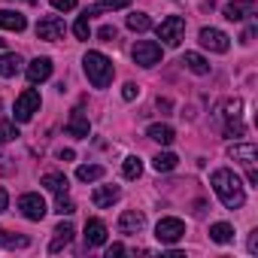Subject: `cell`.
Segmentation results:
<instances>
[{"mask_svg": "<svg viewBox=\"0 0 258 258\" xmlns=\"http://www.w3.org/2000/svg\"><path fill=\"white\" fill-rule=\"evenodd\" d=\"M16 137H19V127L13 121H0V146L10 143V140H16Z\"/></svg>", "mask_w": 258, "mask_h": 258, "instance_id": "obj_30", "label": "cell"}, {"mask_svg": "<svg viewBox=\"0 0 258 258\" xmlns=\"http://www.w3.org/2000/svg\"><path fill=\"white\" fill-rule=\"evenodd\" d=\"M249 252H258V231L249 234Z\"/></svg>", "mask_w": 258, "mask_h": 258, "instance_id": "obj_39", "label": "cell"}, {"mask_svg": "<svg viewBox=\"0 0 258 258\" xmlns=\"http://www.w3.org/2000/svg\"><path fill=\"white\" fill-rule=\"evenodd\" d=\"M88 13H82L79 19H76V25H73V34H76V40H88V34H91V25H88Z\"/></svg>", "mask_w": 258, "mask_h": 258, "instance_id": "obj_29", "label": "cell"}, {"mask_svg": "<svg viewBox=\"0 0 258 258\" xmlns=\"http://www.w3.org/2000/svg\"><path fill=\"white\" fill-rule=\"evenodd\" d=\"M73 158H76V152H73V149H64V152H61V161H73Z\"/></svg>", "mask_w": 258, "mask_h": 258, "instance_id": "obj_41", "label": "cell"}, {"mask_svg": "<svg viewBox=\"0 0 258 258\" xmlns=\"http://www.w3.org/2000/svg\"><path fill=\"white\" fill-rule=\"evenodd\" d=\"M228 155H231L234 161H243L246 167L258 161V149H255L252 143H234V146H228Z\"/></svg>", "mask_w": 258, "mask_h": 258, "instance_id": "obj_16", "label": "cell"}, {"mask_svg": "<svg viewBox=\"0 0 258 258\" xmlns=\"http://www.w3.org/2000/svg\"><path fill=\"white\" fill-rule=\"evenodd\" d=\"M143 225H146V219H143V213H137V210H124L121 216H118V231L121 234H140L143 231Z\"/></svg>", "mask_w": 258, "mask_h": 258, "instance_id": "obj_11", "label": "cell"}, {"mask_svg": "<svg viewBox=\"0 0 258 258\" xmlns=\"http://www.w3.org/2000/svg\"><path fill=\"white\" fill-rule=\"evenodd\" d=\"M210 237H213L216 243H231V240H234V228H231L228 222H216V225L210 228Z\"/></svg>", "mask_w": 258, "mask_h": 258, "instance_id": "obj_26", "label": "cell"}, {"mask_svg": "<svg viewBox=\"0 0 258 258\" xmlns=\"http://www.w3.org/2000/svg\"><path fill=\"white\" fill-rule=\"evenodd\" d=\"M137 94H140V88H137L134 82H124V88H121V97H124V100H134Z\"/></svg>", "mask_w": 258, "mask_h": 258, "instance_id": "obj_34", "label": "cell"}, {"mask_svg": "<svg viewBox=\"0 0 258 258\" xmlns=\"http://www.w3.org/2000/svg\"><path fill=\"white\" fill-rule=\"evenodd\" d=\"M7 207H10V195H7V188H4V185H0V213H4Z\"/></svg>", "mask_w": 258, "mask_h": 258, "instance_id": "obj_38", "label": "cell"}, {"mask_svg": "<svg viewBox=\"0 0 258 258\" xmlns=\"http://www.w3.org/2000/svg\"><path fill=\"white\" fill-rule=\"evenodd\" d=\"M140 173H143V161L137 155H127L124 164H121V176L124 179H140Z\"/></svg>", "mask_w": 258, "mask_h": 258, "instance_id": "obj_24", "label": "cell"}, {"mask_svg": "<svg viewBox=\"0 0 258 258\" xmlns=\"http://www.w3.org/2000/svg\"><path fill=\"white\" fill-rule=\"evenodd\" d=\"M240 115H243V100H240V97H231V100H225V103H222V118L228 121V134L243 137L246 127H243Z\"/></svg>", "mask_w": 258, "mask_h": 258, "instance_id": "obj_5", "label": "cell"}, {"mask_svg": "<svg viewBox=\"0 0 258 258\" xmlns=\"http://www.w3.org/2000/svg\"><path fill=\"white\" fill-rule=\"evenodd\" d=\"M82 67H85V76H88V82L94 85V88H106L109 82H112V61L103 55V52H88L85 58H82Z\"/></svg>", "mask_w": 258, "mask_h": 258, "instance_id": "obj_2", "label": "cell"}, {"mask_svg": "<svg viewBox=\"0 0 258 258\" xmlns=\"http://www.w3.org/2000/svg\"><path fill=\"white\" fill-rule=\"evenodd\" d=\"M198 37H201V46L210 49V52H219V55H222V52L231 49V37H228L225 31H219V28H204Z\"/></svg>", "mask_w": 258, "mask_h": 258, "instance_id": "obj_10", "label": "cell"}, {"mask_svg": "<svg viewBox=\"0 0 258 258\" xmlns=\"http://www.w3.org/2000/svg\"><path fill=\"white\" fill-rule=\"evenodd\" d=\"M49 76H52V61H49V58H34V61L28 64V82H31V85L46 82Z\"/></svg>", "mask_w": 258, "mask_h": 258, "instance_id": "obj_15", "label": "cell"}, {"mask_svg": "<svg viewBox=\"0 0 258 258\" xmlns=\"http://www.w3.org/2000/svg\"><path fill=\"white\" fill-rule=\"evenodd\" d=\"M210 182H213V191L219 195V201H222L228 210H240V207L246 204L243 182H240V176H237L234 170H228V167H222V170H213Z\"/></svg>", "mask_w": 258, "mask_h": 258, "instance_id": "obj_1", "label": "cell"}, {"mask_svg": "<svg viewBox=\"0 0 258 258\" xmlns=\"http://www.w3.org/2000/svg\"><path fill=\"white\" fill-rule=\"evenodd\" d=\"M131 7V0H97V10H124Z\"/></svg>", "mask_w": 258, "mask_h": 258, "instance_id": "obj_33", "label": "cell"}, {"mask_svg": "<svg viewBox=\"0 0 258 258\" xmlns=\"http://www.w3.org/2000/svg\"><path fill=\"white\" fill-rule=\"evenodd\" d=\"M52 7L61 13H70V10H76V0H52Z\"/></svg>", "mask_w": 258, "mask_h": 258, "instance_id": "obj_35", "label": "cell"}, {"mask_svg": "<svg viewBox=\"0 0 258 258\" xmlns=\"http://www.w3.org/2000/svg\"><path fill=\"white\" fill-rule=\"evenodd\" d=\"M182 64H185L191 73H198V76H207V73H210V61H207L204 55H198V52H185V55H182Z\"/></svg>", "mask_w": 258, "mask_h": 258, "instance_id": "obj_21", "label": "cell"}, {"mask_svg": "<svg viewBox=\"0 0 258 258\" xmlns=\"http://www.w3.org/2000/svg\"><path fill=\"white\" fill-rule=\"evenodd\" d=\"M64 31H67V25H64V19H61V16H43V19L37 22V37H40V40H46V43L61 40V37H64Z\"/></svg>", "mask_w": 258, "mask_h": 258, "instance_id": "obj_7", "label": "cell"}, {"mask_svg": "<svg viewBox=\"0 0 258 258\" xmlns=\"http://www.w3.org/2000/svg\"><path fill=\"white\" fill-rule=\"evenodd\" d=\"M158 40L164 46H179L185 40V19L179 16H167L161 25H158Z\"/></svg>", "mask_w": 258, "mask_h": 258, "instance_id": "obj_4", "label": "cell"}, {"mask_svg": "<svg viewBox=\"0 0 258 258\" xmlns=\"http://www.w3.org/2000/svg\"><path fill=\"white\" fill-rule=\"evenodd\" d=\"M100 176H103V167L100 164H82L76 170V179H82V182H97Z\"/></svg>", "mask_w": 258, "mask_h": 258, "instance_id": "obj_27", "label": "cell"}, {"mask_svg": "<svg viewBox=\"0 0 258 258\" xmlns=\"http://www.w3.org/2000/svg\"><path fill=\"white\" fill-rule=\"evenodd\" d=\"M31 240L25 237V234H4V246L7 249H25Z\"/></svg>", "mask_w": 258, "mask_h": 258, "instance_id": "obj_32", "label": "cell"}, {"mask_svg": "<svg viewBox=\"0 0 258 258\" xmlns=\"http://www.w3.org/2000/svg\"><path fill=\"white\" fill-rule=\"evenodd\" d=\"M252 37H255V28H246V31H243V37H240V40H243V43H252Z\"/></svg>", "mask_w": 258, "mask_h": 258, "instance_id": "obj_40", "label": "cell"}, {"mask_svg": "<svg viewBox=\"0 0 258 258\" xmlns=\"http://www.w3.org/2000/svg\"><path fill=\"white\" fill-rule=\"evenodd\" d=\"M97 37H100V40H115V28H109V25H106V28H100V31H97Z\"/></svg>", "mask_w": 258, "mask_h": 258, "instance_id": "obj_36", "label": "cell"}, {"mask_svg": "<svg viewBox=\"0 0 258 258\" xmlns=\"http://www.w3.org/2000/svg\"><path fill=\"white\" fill-rule=\"evenodd\" d=\"M40 106H43V100H40V91H37V88H25V91L16 97L13 118H16L19 124H25V121H31V118L40 112Z\"/></svg>", "mask_w": 258, "mask_h": 258, "instance_id": "obj_3", "label": "cell"}, {"mask_svg": "<svg viewBox=\"0 0 258 258\" xmlns=\"http://www.w3.org/2000/svg\"><path fill=\"white\" fill-rule=\"evenodd\" d=\"M149 140H155V143H161V146H170L173 140H176V131L170 124H149Z\"/></svg>", "mask_w": 258, "mask_h": 258, "instance_id": "obj_19", "label": "cell"}, {"mask_svg": "<svg viewBox=\"0 0 258 258\" xmlns=\"http://www.w3.org/2000/svg\"><path fill=\"white\" fill-rule=\"evenodd\" d=\"M88 131H91L88 115H85L82 109H73V112H70V118H67V134H70V137H76V140H85V137H88Z\"/></svg>", "mask_w": 258, "mask_h": 258, "instance_id": "obj_12", "label": "cell"}, {"mask_svg": "<svg viewBox=\"0 0 258 258\" xmlns=\"http://www.w3.org/2000/svg\"><path fill=\"white\" fill-rule=\"evenodd\" d=\"M106 243V225L100 219H88L85 222V246L94 249V246H103Z\"/></svg>", "mask_w": 258, "mask_h": 258, "instance_id": "obj_14", "label": "cell"}, {"mask_svg": "<svg viewBox=\"0 0 258 258\" xmlns=\"http://www.w3.org/2000/svg\"><path fill=\"white\" fill-rule=\"evenodd\" d=\"M40 185H46L49 191H55V195H67V176L64 173H46L43 179H40Z\"/></svg>", "mask_w": 258, "mask_h": 258, "instance_id": "obj_22", "label": "cell"}, {"mask_svg": "<svg viewBox=\"0 0 258 258\" xmlns=\"http://www.w3.org/2000/svg\"><path fill=\"white\" fill-rule=\"evenodd\" d=\"M19 210H22V216L25 219H31V222H40L49 210H46V201L37 195V191H28V195H22L19 198Z\"/></svg>", "mask_w": 258, "mask_h": 258, "instance_id": "obj_9", "label": "cell"}, {"mask_svg": "<svg viewBox=\"0 0 258 258\" xmlns=\"http://www.w3.org/2000/svg\"><path fill=\"white\" fill-rule=\"evenodd\" d=\"M246 13H255L252 0H249V4H228L225 7V19L228 22H240V19H246Z\"/></svg>", "mask_w": 258, "mask_h": 258, "instance_id": "obj_23", "label": "cell"}, {"mask_svg": "<svg viewBox=\"0 0 258 258\" xmlns=\"http://www.w3.org/2000/svg\"><path fill=\"white\" fill-rule=\"evenodd\" d=\"M176 161H179V158H176L173 152H158V155L152 158V167H155L158 173H167V170H173V167H176Z\"/></svg>", "mask_w": 258, "mask_h": 258, "instance_id": "obj_25", "label": "cell"}, {"mask_svg": "<svg viewBox=\"0 0 258 258\" xmlns=\"http://www.w3.org/2000/svg\"><path fill=\"white\" fill-rule=\"evenodd\" d=\"M118 198H121V188H118V185H97V188L91 191V204H94V207H100V210L112 207Z\"/></svg>", "mask_w": 258, "mask_h": 258, "instance_id": "obj_13", "label": "cell"}, {"mask_svg": "<svg viewBox=\"0 0 258 258\" xmlns=\"http://www.w3.org/2000/svg\"><path fill=\"white\" fill-rule=\"evenodd\" d=\"M127 28L137 31V34H143V31L152 28V19H149L146 13H134V16H127Z\"/></svg>", "mask_w": 258, "mask_h": 258, "instance_id": "obj_28", "label": "cell"}, {"mask_svg": "<svg viewBox=\"0 0 258 258\" xmlns=\"http://www.w3.org/2000/svg\"><path fill=\"white\" fill-rule=\"evenodd\" d=\"M28 4H40V0H28Z\"/></svg>", "mask_w": 258, "mask_h": 258, "instance_id": "obj_42", "label": "cell"}, {"mask_svg": "<svg viewBox=\"0 0 258 258\" xmlns=\"http://www.w3.org/2000/svg\"><path fill=\"white\" fill-rule=\"evenodd\" d=\"M155 237L161 240V243H179L182 237H185V222L182 219H161L158 225H155Z\"/></svg>", "mask_w": 258, "mask_h": 258, "instance_id": "obj_8", "label": "cell"}, {"mask_svg": "<svg viewBox=\"0 0 258 258\" xmlns=\"http://www.w3.org/2000/svg\"><path fill=\"white\" fill-rule=\"evenodd\" d=\"M0 28L4 31H25L28 28V19L22 16V13H16V10H0Z\"/></svg>", "mask_w": 258, "mask_h": 258, "instance_id": "obj_17", "label": "cell"}, {"mask_svg": "<svg viewBox=\"0 0 258 258\" xmlns=\"http://www.w3.org/2000/svg\"><path fill=\"white\" fill-rule=\"evenodd\" d=\"M73 234H76V231H73V225H70V222H61V225L55 228V240L49 243V252H61V249L73 240Z\"/></svg>", "mask_w": 258, "mask_h": 258, "instance_id": "obj_18", "label": "cell"}, {"mask_svg": "<svg viewBox=\"0 0 258 258\" xmlns=\"http://www.w3.org/2000/svg\"><path fill=\"white\" fill-rule=\"evenodd\" d=\"M131 55H134V64H140V67H155V64L161 61V43H155V40H140Z\"/></svg>", "mask_w": 258, "mask_h": 258, "instance_id": "obj_6", "label": "cell"}, {"mask_svg": "<svg viewBox=\"0 0 258 258\" xmlns=\"http://www.w3.org/2000/svg\"><path fill=\"white\" fill-rule=\"evenodd\" d=\"M112 255H124V246H121V243H112V246L106 249V258H112Z\"/></svg>", "mask_w": 258, "mask_h": 258, "instance_id": "obj_37", "label": "cell"}, {"mask_svg": "<svg viewBox=\"0 0 258 258\" xmlns=\"http://www.w3.org/2000/svg\"><path fill=\"white\" fill-rule=\"evenodd\" d=\"M55 213H58V216H70V213H76V204H73L67 195H58V201H55Z\"/></svg>", "mask_w": 258, "mask_h": 258, "instance_id": "obj_31", "label": "cell"}, {"mask_svg": "<svg viewBox=\"0 0 258 258\" xmlns=\"http://www.w3.org/2000/svg\"><path fill=\"white\" fill-rule=\"evenodd\" d=\"M19 70H22V58L16 52H4V55H0V76H4V79L16 76Z\"/></svg>", "mask_w": 258, "mask_h": 258, "instance_id": "obj_20", "label": "cell"}, {"mask_svg": "<svg viewBox=\"0 0 258 258\" xmlns=\"http://www.w3.org/2000/svg\"><path fill=\"white\" fill-rule=\"evenodd\" d=\"M4 43H7V40H0V49H4Z\"/></svg>", "mask_w": 258, "mask_h": 258, "instance_id": "obj_43", "label": "cell"}]
</instances>
